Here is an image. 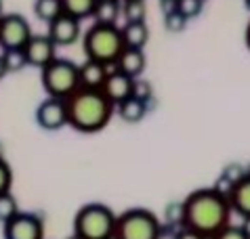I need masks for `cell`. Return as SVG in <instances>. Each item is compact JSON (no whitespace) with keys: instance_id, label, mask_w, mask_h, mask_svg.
Here are the masks:
<instances>
[{"instance_id":"cell-20","label":"cell","mask_w":250,"mask_h":239,"mask_svg":"<svg viewBox=\"0 0 250 239\" xmlns=\"http://www.w3.org/2000/svg\"><path fill=\"white\" fill-rule=\"evenodd\" d=\"M97 4H99V0H63V13L82 21L86 17H93Z\"/></svg>"},{"instance_id":"cell-19","label":"cell","mask_w":250,"mask_h":239,"mask_svg":"<svg viewBox=\"0 0 250 239\" xmlns=\"http://www.w3.org/2000/svg\"><path fill=\"white\" fill-rule=\"evenodd\" d=\"M61 13H63V0H36L34 2V15L46 23H51Z\"/></svg>"},{"instance_id":"cell-28","label":"cell","mask_w":250,"mask_h":239,"mask_svg":"<svg viewBox=\"0 0 250 239\" xmlns=\"http://www.w3.org/2000/svg\"><path fill=\"white\" fill-rule=\"evenodd\" d=\"M212 239H250V233L246 227H231V224H227Z\"/></svg>"},{"instance_id":"cell-16","label":"cell","mask_w":250,"mask_h":239,"mask_svg":"<svg viewBox=\"0 0 250 239\" xmlns=\"http://www.w3.org/2000/svg\"><path fill=\"white\" fill-rule=\"evenodd\" d=\"M124 44L133 48H145L149 40V27L145 21H126V25L122 27Z\"/></svg>"},{"instance_id":"cell-7","label":"cell","mask_w":250,"mask_h":239,"mask_svg":"<svg viewBox=\"0 0 250 239\" xmlns=\"http://www.w3.org/2000/svg\"><path fill=\"white\" fill-rule=\"evenodd\" d=\"M30 38H32V27L23 15H19V13L0 15V46H2V51L23 48Z\"/></svg>"},{"instance_id":"cell-11","label":"cell","mask_w":250,"mask_h":239,"mask_svg":"<svg viewBox=\"0 0 250 239\" xmlns=\"http://www.w3.org/2000/svg\"><path fill=\"white\" fill-rule=\"evenodd\" d=\"M46 34L53 38L57 46H72L80 38V19L74 15H67V13H61L59 17H55L48 23Z\"/></svg>"},{"instance_id":"cell-18","label":"cell","mask_w":250,"mask_h":239,"mask_svg":"<svg viewBox=\"0 0 250 239\" xmlns=\"http://www.w3.org/2000/svg\"><path fill=\"white\" fill-rule=\"evenodd\" d=\"M122 15V0H99L93 13L95 21L99 23H118V17Z\"/></svg>"},{"instance_id":"cell-31","label":"cell","mask_w":250,"mask_h":239,"mask_svg":"<svg viewBox=\"0 0 250 239\" xmlns=\"http://www.w3.org/2000/svg\"><path fill=\"white\" fill-rule=\"evenodd\" d=\"M214 189H217V191L219 193H223L225 195V198H231V193H233V182L231 180H229V179H225L223 177V174H221V177L217 179V182H214V185H212Z\"/></svg>"},{"instance_id":"cell-9","label":"cell","mask_w":250,"mask_h":239,"mask_svg":"<svg viewBox=\"0 0 250 239\" xmlns=\"http://www.w3.org/2000/svg\"><path fill=\"white\" fill-rule=\"evenodd\" d=\"M4 239H44V224L40 216L32 212H19L2 224Z\"/></svg>"},{"instance_id":"cell-4","label":"cell","mask_w":250,"mask_h":239,"mask_svg":"<svg viewBox=\"0 0 250 239\" xmlns=\"http://www.w3.org/2000/svg\"><path fill=\"white\" fill-rule=\"evenodd\" d=\"M118 216L105 203H86L74 216V233L82 239H112Z\"/></svg>"},{"instance_id":"cell-25","label":"cell","mask_w":250,"mask_h":239,"mask_svg":"<svg viewBox=\"0 0 250 239\" xmlns=\"http://www.w3.org/2000/svg\"><path fill=\"white\" fill-rule=\"evenodd\" d=\"M187 21H189V19H187L183 13H179L177 9L164 13V27H166V32H170V34L183 32L185 25H187Z\"/></svg>"},{"instance_id":"cell-24","label":"cell","mask_w":250,"mask_h":239,"mask_svg":"<svg viewBox=\"0 0 250 239\" xmlns=\"http://www.w3.org/2000/svg\"><path fill=\"white\" fill-rule=\"evenodd\" d=\"M2 55H4V61H6V69H9V74L21 72V69L27 65V59H25L23 48H9V51H4Z\"/></svg>"},{"instance_id":"cell-37","label":"cell","mask_w":250,"mask_h":239,"mask_svg":"<svg viewBox=\"0 0 250 239\" xmlns=\"http://www.w3.org/2000/svg\"><path fill=\"white\" fill-rule=\"evenodd\" d=\"M246 172H248V177H250V164L246 166Z\"/></svg>"},{"instance_id":"cell-22","label":"cell","mask_w":250,"mask_h":239,"mask_svg":"<svg viewBox=\"0 0 250 239\" xmlns=\"http://www.w3.org/2000/svg\"><path fill=\"white\" fill-rule=\"evenodd\" d=\"M122 15L126 21H145V0H122Z\"/></svg>"},{"instance_id":"cell-12","label":"cell","mask_w":250,"mask_h":239,"mask_svg":"<svg viewBox=\"0 0 250 239\" xmlns=\"http://www.w3.org/2000/svg\"><path fill=\"white\" fill-rule=\"evenodd\" d=\"M135 80L133 76L120 72V69H114V72H109L105 84H103V90L107 93V97L112 99L116 105L128 99V97H133V90H135Z\"/></svg>"},{"instance_id":"cell-27","label":"cell","mask_w":250,"mask_h":239,"mask_svg":"<svg viewBox=\"0 0 250 239\" xmlns=\"http://www.w3.org/2000/svg\"><path fill=\"white\" fill-rule=\"evenodd\" d=\"M223 174L225 179H229L233 182V185H238V182L242 180V179H246L248 177V172H246V166H242V164H238V161H231V164H227L225 168H223Z\"/></svg>"},{"instance_id":"cell-36","label":"cell","mask_w":250,"mask_h":239,"mask_svg":"<svg viewBox=\"0 0 250 239\" xmlns=\"http://www.w3.org/2000/svg\"><path fill=\"white\" fill-rule=\"evenodd\" d=\"M244 4H246V9L250 11V0H244Z\"/></svg>"},{"instance_id":"cell-33","label":"cell","mask_w":250,"mask_h":239,"mask_svg":"<svg viewBox=\"0 0 250 239\" xmlns=\"http://www.w3.org/2000/svg\"><path fill=\"white\" fill-rule=\"evenodd\" d=\"M6 74H9V69H6V61H4V55H0V80H2Z\"/></svg>"},{"instance_id":"cell-26","label":"cell","mask_w":250,"mask_h":239,"mask_svg":"<svg viewBox=\"0 0 250 239\" xmlns=\"http://www.w3.org/2000/svg\"><path fill=\"white\" fill-rule=\"evenodd\" d=\"M204 0H175V9L179 13H183L187 19H193L202 13Z\"/></svg>"},{"instance_id":"cell-6","label":"cell","mask_w":250,"mask_h":239,"mask_svg":"<svg viewBox=\"0 0 250 239\" xmlns=\"http://www.w3.org/2000/svg\"><path fill=\"white\" fill-rule=\"evenodd\" d=\"M42 72V88L46 90L48 97H59L67 99L76 88H80V65H76L69 59H53Z\"/></svg>"},{"instance_id":"cell-23","label":"cell","mask_w":250,"mask_h":239,"mask_svg":"<svg viewBox=\"0 0 250 239\" xmlns=\"http://www.w3.org/2000/svg\"><path fill=\"white\" fill-rule=\"evenodd\" d=\"M183 222H185L183 201H170L164 208V224H168V227H183Z\"/></svg>"},{"instance_id":"cell-3","label":"cell","mask_w":250,"mask_h":239,"mask_svg":"<svg viewBox=\"0 0 250 239\" xmlns=\"http://www.w3.org/2000/svg\"><path fill=\"white\" fill-rule=\"evenodd\" d=\"M82 46L88 59H97L105 65H116L118 57L126 48L122 27H118L116 23H99V21H95V25L86 30Z\"/></svg>"},{"instance_id":"cell-13","label":"cell","mask_w":250,"mask_h":239,"mask_svg":"<svg viewBox=\"0 0 250 239\" xmlns=\"http://www.w3.org/2000/svg\"><path fill=\"white\" fill-rule=\"evenodd\" d=\"M145 65H147V57H145L143 48H133V46L124 48L116 61V69L133 76V78H139L145 72Z\"/></svg>"},{"instance_id":"cell-39","label":"cell","mask_w":250,"mask_h":239,"mask_svg":"<svg viewBox=\"0 0 250 239\" xmlns=\"http://www.w3.org/2000/svg\"><path fill=\"white\" fill-rule=\"evenodd\" d=\"M112 239H114V237H112Z\"/></svg>"},{"instance_id":"cell-1","label":"cell","mask_w":250,"mask_h":239,"mask_svg":"<svg viewBox=\"0 0 250 239\" xmlns=\"http://www.w3.org/2000/svg\"><path fill=\"white\" fill-rule=\"evenodd\" d=\"M185 206V227L196 229L204 237H214L221 229L229 224L231 216V201L219 193L214 187L196 189L183 199Z\"/></svg>"},{"instance_id":"cell-5","label":"cell","mask_w":250,"mask_h":239,"mask_svg":"<svg viewBox=\"0 0 250 239\" xmlns=\"http://www.w3.org/2000/svg\"><path fill=\"white\" fill-rule=\"evenodd\" d=\"M162 222L147 208H130L116 220L114 239H162Z\"/></svg>"},{"instance_id":"cell-35","label":"cell","mask_w":250,"mask_h":239,"mask_svg":"<svg viewBox=\"0 0 250 239\" xmlns=\"http://www.w3.org/2000/svg\"><path fill=\"white\" fill-rule=\"evenodd\" d=\"M67 239H82V237H80V235H78V233H74V235H69V237H67Z\"/></svg>"},{"instance_id":"cell-10","label":"cell","mask_w":250,"mask_h":239,"mask_svg":"<svg viewBox=\"0 0 250 239\" xmlns=\"http://www.w3.org/2000/svg\"><path fill=\"white\" fill-rule=\"evenodd\" d=\"M23 53H25L27 65L42 69L53 59H57V44H55L48 34H32V38L23 46Z\"/></svg>"},{"instance_id":"cell-30","label":"cell","mask_w":250,"mask_h":239,"mask_svg":"<svg viewBox=\"0 0 250 239\" xmlns=\"http://www.w3.org/2000/svg\"><path fill=\"white\" fill-rule=\"evenodd\" d=\"M133 95L149 103L151 95H154V88H151V84L145 82V80H135V90H133Z\"/></svg>"},{"instance_id":"cell-2","label":"cell","mask_w":250,"mask_h":239,"mask_svg":"<svg viewBox=\"0 0 250 239\" xmlns=\"http://www.w3.org/2000/svg\"><path fill=\"white\" fill-rule=\"evenodd\" d=\"M65 103L69 116L67 126H72L82 135L101 132L116 114V103L109 99L103 88L80 86L67 97Z\"/></svg>"},{"instance_id":"cell-14","label":"cell","mask_w":250,"mask_h":239,"mask_svg":"<svg viewBox=\"0 0 250 239\" xmlns=\"http://www.w3.org/2000/svg\"><path fill=\"white\" fill-rule=\"evenodd\" d=\"M107 67L105 63L97 61V59H88L80 65V86H91V88H103V84L107 80Z\"/></svg>"},{"instance_id":"cell-34","label":"cell","mask_w":250,"mask_h":239,"mask_svg":"<svg viewBox=\"0 0 250 239\" xmlns=\"http://www.w3.org/2000/svg\"><path fill=\"white\" fill-rule=\"evenodd\" d=\"M246 46L250 48V21H248V25H246Z\"/></svg>"},{"instance_id":"cell-29","label":"cell","mask_w":250,"mask_h":239,"mask_svg":"<svg viewBox=\"0 0 250 239\" xmlns=\"http://www.w3.org/2000/svg\"><path fill=\"white\" fill-rule=\"evenodd\" d=\"M13 187V170L9 166V161L4 158H0V193L11 191Z\"/></svg>"},{"instance_id":"cell-17","label":"cell","mask_w":250,"mask_h":239,"mask_svg":"<svg viewBox=\"0 0 250 239\" xmlns=\"http://www.w3.org/2000/svg\"><path fill=\"white\" fill-rule=\"evenodd\" d=\"M229 201H231V208L242 219L250 220V177L242 179L238 185L233 187V193H231V198H229Z\"/></svg>"},{"instance_id":"cell-8","label":"cell","mask_w":250,"mask_h":239,"mask_svg":"<svg viewBox=\"0 0 250 239\" xmlns=\"http://www.w3.org/2000/svg\"><path fill=\"white\" fill-rule=\"evenodd\" d=\"M36 124L42 130H48V132L61 130L63 126H67L69 116H67L65 99H59V97H46V99L36 107Z\"/></svg>"},{"instance_id":"cell-32","label":"cell","mask_w":250,"mask_h":239,"mask_svg":"<svg viewBox=\"0 0 250 239\" xmlns=\"http://www.w3.org/2000/svg\"><path fill=\"white\" fill-rule=\"evenodd\" d=\"M175 239H210V237H204L202 233H198L196 229H191V227H179V231H177V235H175Z\"/></svg>"},{"instance_id":"cell-21","label":"cell","mask_w":250,"mask_h":239,"mask_svg":"<svg viewBox=\"0 0 250 239\" xmlns=\"http://www.w3.org/2000/svg\"><path fill=\"white\" fill-rule=\"evenodd\" d=\"M19 214V203L15 199V195L11 191H4L0 193V224L9 222L13 216Z\"/></svg>"},{"instance_id":"cell-15","label":"cell","mask_w":250,"mask_h":239,"mask_svg":"<svg viewBox=\"0 0 250 239\" xmlns=\"http://www.w3.org/2000/svg\"><path fill=\"white\" fill-rule=\"evenodd\" d=\"M116 111L118 116H120L124 122L128 124H137L141 122V120L145 118V114H147V101L139 99V97H128V99H124L116 105Z\"/></svg>"},{"instance_id":"cell-38","label":"cell","mask_w":250,"mask_h":239,"mask_svg":"<svg viewBox=\"0 0 250 239\" xmlns=\"http://www.w3.org/2000/svg\"><path fill=\"white\" fill-rule=\"evenodd\" d=\"M0 15H2V0H0Z\"/></svg>"}]
</instances>
